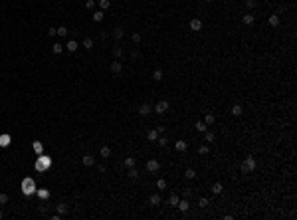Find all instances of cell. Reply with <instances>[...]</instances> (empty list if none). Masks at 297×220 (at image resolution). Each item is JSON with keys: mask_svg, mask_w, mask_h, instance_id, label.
Listing matches in <instances>:
<instances>
[{"mask_svg": "<svg viewBox=\"0 0 297 220\" xmlns=\"http://www.w3.org/2000/svg\"><path fill=\"white\" fill-rule=\"evenodd\" d=\"M256 167H257L256 159H254V157H246L244 163L240 165V171H242V174H250V173H254V171H256Z\"/></svg>", "mask_w": 297, "mask_h": 220, "instance_id": "6da1fadb", "label": "cell"}, {"mask_svg": "<svg viewBox=\"0 0 297 220\" xmlns=\"http://www.w3.org/2000/svg\"><path fill=\"white\" fill-rule=\"evenodd\" d=\"M50 167H52V159H50L48 155H42V157L36 161V171H38V173H46Z\"/></svg>", "mask_w": 297, "mask_h": 220, "instance_id": "7a4b0ae2", "label": "cell"}, {"mask_svg": "<svg viewBox=\"0 0 297 220\" xmlns=\"http://www.w3.org/2000/svg\"><path fill=\"white\" fill-rule=\"evenodd\" d=\"M22 192L26 194V196H30V194H36V182H34V179L26 177V179L22 180Z\"/></svg>", "mask_w": 297, "mask_h": 220, "instance_id": "3957f363", "label": "cell"}, {"mask_svg": "<svg viewBox=\"0 0 297 220\" xmlns=\"http://www.w3.org/2000/svg\"><path fill=\"white\" fill-rule=\"evenodd\" d=\"M145 167H147V171H149V173H158V169H160V163H158L157 159H149Z\"/></svg>", "mask_w": 297, "mask_h": 220, "instance_id": "277c9868", "label": "cell"}, {"mask_svg": "<svg viewBox=\"0 0 297 220\" xmlns=\"http://www.w3.org/2000/svg\"><path fill=\"white\" fill-rule=\"evenodd\" d=\"M155 111H157L158 115H163V113H166V111H168V101H165V99H160V101H157V105H155Z\"/></svg>", "mask_w": 297, "mask_h": 220, "instance_id": "5b68a950", "label": "cell"}, {"mask_svg": "<svg viewBox=\"0 0 297 220\" xmlns=\"http://www.w3.org/2000/svg\"><path fill=\"white\" fill-rule=\"evenodd\" d=\"M190 30L192 32H200V30H202V20H200V18H192L190 20Z\"/></svg>", "mask_w": 297, "mask_h": 220, "instance_id": "8992f818", "label": "cell"}, {"mask_svg": "<svg viewBox=\"0 0 297 220\" xmlns=\"http://www.w3.org/2000/svg\"><path fill=\"white\" fill-rule=\"evenodd\" d=\"M109 69H111V73H121V69H123V64H121L119 60H115V62H111Z\"/></svg>", "mask_w": 297, "mask_h": 220, "instance_id": "52a82bcc", "label": "cell"}, {"mask_svg": "<svg viewBox=\"0 0 297 220\" xmlns=\"http://www.w3.org/2000/svg\"><path fill=\"white\" fill-rule=\"evenodd\" d=\"M176 208H178V210H180V212H186V210L190 208V202H188V200H186V198H182V200H178Z\"/></svg>", "mask_w": 297, "mask_h": 220, "instance_id": "ba28073f", "label": "cell"}, {"mask_svg": "<svg viewBox=\"0 0 297 220\" xmlns=\"http://www.w3.org/2000/svg\"><path fill=\"white\" fill-rule=\"evenodd\" d=\"M151 111H152V107H151V105H149V103H143V105H141V107H139V113H141V115H143V117H147V115H149V113H151Z\"/></svg>", "mask_w": 297, "mask_h": 220, "instance_id": "9c48e42d", "label": "cell"}, {"mask_svg": "<svg viewBox=\"0 0 297 220\" xmlns=\"http://www.w3.org/2000/svg\"><path fill=\"white\" fill-rule=\"evenodd\" d=\"M147 139L151 141V143H157V139H158V131H157V129H151V131H147Z\"/></svg>", "mask_w": 297, "mask_h": 220, "instance_id": "30bf717a", "label": "cell"}, {"mask_svg": "<svg viewBox=\"0 0 297 220\" xmlns=\"http://www.w3.org/2000/svg\"><path fill=\"white\" fill-rule=\"evenodd\" d=\"M149 202H151L152 206H158V204L163 202V198H160V194H158V192H155V194H151V198H149Z\"/></svg>", "mask_w": 297, "mask_h": 220, "instance_id": "8fae6325", "label": "cell"}, {"mask_svg": "<svg viewBox=\"0 0 297 220\" xmlns=\"http://www.w3.org/2000/svg\"><path fill=\"white\" fill-rule=\"evenodd\" d=\"M267 22H270V26H271V28H277V26H279V22H281V20H279V14H271Z\"/></svg>", "mask_w": 297, "mask_h": 220, "instance_id": "7c38bea8", "label": "cell"}, {"mask_svg": "<svg viewBox=\"0 0 297 220\" xmlns=\"http://www.w3.org/2000/svg\"><path fill=\"white\" fill-rule=\"evenodd\" d=\"M242 22L248 24V26H251V24L256 22V16H254V14H244V16H242Z\"/></svg>", "mask_w": 297, "mask_h": 220, "instance_id": "4fadbf2b", "label": "cell"}, {"mask_svg": "<svg viewBox=\"0 0 297 220\" xmlns=\"http://www.w3.org/2000/svg\"><path fill=\"white\" fill-rule=\"evenodd\" d=\"M230 113L234 115V117H240V115L244 113V109H242V105H240V103H236V105H232V111H230Z\"/></svg>", "mask_w": 297, "mask_h": 220, "instance_id": "5bb4252c", "label": "cell"}, {"mask_svg": "<svg viewBox=\"0 0 297 220\" xmlns=\"http://www.w3.org/2000/svg\"><path fill=\"white\" fill-rule=\"evenodd\" d=\"M202 121H204L206 125L210 127V125H214V121H216V115H214V113H206V115H204V119H202Z\"/></svg>", "mask_w": 297, "mask_h": 220, "instance_id": "9a60e30c", "label": "cell"}, {"mask_svg": "<svg viewBox=\"0 0 297 220\" xmlns=\"http://www.w3.org/2000/svg\"><path fill=\"white\" fill-rule=\"evenodd\" d=\"M123 36H125V30H123L121 26H117L115 30H113V38H115V40H121Z\"/></svg>", "mask_w": 297, "mask_h": 220, "instance_id": "2e32d148", "label": "cell"}, {"mask_svg": "<svg viewBox=\"0 0 297 220\" xmlns=\"http://www.w3.org/2000/svg\"><path fill=\"white\" fill-rule=\"evenodd\" d=\"M186 147H188V145H186V141H176V143H174V149H176L178 153H184Z\"/></svg>", "mask_w": 297, "mask_h": 220, "instance_id": "e0dca14e", "label": "cell"}, {"mask_svg": "<svg viewBox=\"0 0 297 220\" xmlns=\"http://www.w3.org/2000/svg\"><path fill=\"white\" fill-rule=\"evenodd\" d=\"M36 194H38L42 200H46L50 198V190H46V188H36Z\"/></svg>", "mask_w": 297, "mask_h": 220, "instance_id": "ac0fdd59", "label": "cell"}, {"mask_svg": "<svg viewBox=\"0 0 297 220\" xmlns=\"http://www.w3.org/2000/svg\"><path fill=\"white\" fill-rule=\"evenodd\" d=\"M10 141H12L10 135H6V133L0 135V147H8V145H10Z\"/></svg>", "mask_w": 297, "mask_h": 220, "instance_id": "d6986e66", "label": "cell"}, {"mask_svg": "<svg viewBox=\"0 0 297 220\" xmlns=\"http://www.w3.org/2000/svg\"><path fill=\"white\" fill-rule=\"evenodd\" d=\"M81 163H83L85 167H93V165H95V159H93L91 155H85V157L81 159Z\"/></svg>", "mask_w": 297, "mask_h": 220, "instance_id": "ffe728a7", "label": "cell"}, {"mask_svg": "<svg viewBox=\"0 0 297 220\" xmlns=\"http://www.w3.org/2000/svg\"><path fill=\"white\" fill-rule=\"evenodd\" d=\"M77 48H79V44L75 40H69L67 42V46H66V50L67 52H77Z\"/></svg>", "mask_w": 297, "mask_h": 220, "instance_id": "44dd1931", "label": "cell"}, {"mask_svg": "<svg viewBox=\"0 0 297 220\" xmlns=\"http://www.w3.org/2000/svg\"><path fill=\"white\" fill-rule=\"evenodd\" d=\"M222 190H224L222 182H214V185H212V192L214 194H222Z\"/></svg>", "mask_w": 297, "mask_h": 220, "instance_id": "7402d4cb", "label": "cell"}, {"mask_svg": "<svg viewBox=\"0 0 297 220\" xmlns=\"http://www.w3.org/2000/svg\"><path fill=\"white\" fill-rule=\"evenodd\" d=\"M184 177H186L188 180H194V179H196V171H194V169H186V171H184Z\"/></svg>", "mask_w": 297, "mask_h": 220, "instance_id": "603a6c76", "label": "cell"}, {"mask_svg": "<svg viewBox=\"0 0 297 220\" xmlns=\"http://www.w3.org/2000/svg\"><path fill=\"white\" fill-rule=\"evenodd\" d=\"M214 139H216V137H214L212 131H204V143H214Z\"/></svg>", "mask_w": 297, "mask_h": 220, "instance_id": "cb8c5ba5", "label": "cell"}, {"mask_svg": "<svg viewBox=\"0 0 297 220\" xmlns=\"http://www.w3.org/2000/svg\"><path fill=\"white\" fill-rule=\"evenodd\" d=\"M105 18V14H103V10H97V12H93V22H101Z\"/></svg>", "mask_w": 297, "mask_h": 220, "instance_id": "d4e9b609", "label": "cell"}, {"mask_svg": "<svg viewBox=\"0 0 297 220\" xmlns=\"http://www.w3.org/2000/svg\"><path fill=\"white\" fill-rule=\"evenodd\" d=\"M178 200H180V198H178V194H174V192H172L171 196H168V204H171V206H176V204H178Z\"/></svg>", "mask_w": 297, "mask_h": 220, "instance_id": "484cf974", "label": "cell"}, {"mask_svg": "<svg viewBox=\"0 0 297 220\" xmlns=\"http://www.w3.org/2000/svg\"><path fill=\"white\" fill-rule=\"evenodd\" d=\"M194 127H196V131H200V133H204L206 129H208V125H206L204 121H198V123H196Z\"/></svg>", "mask_w": 297, "mask_h": 220, "instance_id": "4316f807", "label": "cell"}, {"mask_svg": "<svg viewBox=\"0 0 297 220\" xmlns=\"http://www.w3.org/2000/svg\"><path fill=\"white\" fill-rule=\"evenodd\" d=\"M131 40H133V44H141V40H143V36L139 32H133L131 34Z\"/></svg>", "mask_w": 297, "mask_h": 220, "instance_id": "83f0119b", "label": "cell"}, {"mask_svg": "<svg viewBox=\"0 0 297 220\" xmlns=\"http://www.w3.org/2000/svg\"><path fill=\"white\" fill-rule=\"evenodd\" d=\"M123 165H125L127 169H131V167H135V165H137V161L133 159V157H127V159H125V163H123Z\"/></svg>", "mask_w": 297, "mask_h": 220, "instance_id": "f1b7e54d", "label": "cell"}, {"mask_svg": "<svg viewBox=\"0 0 297 220\" xmlns=\"http://www.w3.org/2000/svg\"><path fill=\"white\" fill-rule=\"evenodd\" d=\"M99 153H101L103 159H107V157H111V149H109V147H101V151H99Z\"/></svg>", "mask_w": 297, "mask_h": 220, "instance_id": "f546056e", "label": "cell"}, {"mask_svg": "<svg viewBox=\"0 0 297 220\" xmlns=\"http://www.w3.org/2000/svg\"><path fill=\"white\" fill-rule=\"evenodd\" d=\"M56 208H58V214H61V216H64V214L67 212V204H64V202H59V204H58Z\"/></svg>", "mask_w": 297, "mask_h": 220, "instance_id": "4dcf8cb0", "label": "cell"}, {"mask_svg": "<svg viewBox=\"0 0 297 220\" xmlns=\"http://www.w3.org/2000/svg\"><path fill=\"white\" fill-rule=\"evenodd\" d=\"M113 56H115V60H119V58L123 56V50H121V46H115V48H113Z\"/></svg>", "mask_w": 297, "mask_h": 220, "instance_id": "1f68e13d", "label": "cell"}, {"mask_svg": "<svg viewBox=\"0 0 297 220\" xmlns=\"http://www.w3.org/2000/svg\"><path fill=\"white\" fill-rule=\"evenodd\" d=\"M127 174H129V179H139V171H137L135 167L129 169V173H127Z\"/></svg>", "mask_w": 297, "mask_h": 220, "instance_id": "d6a6232c", "label": "cell"}, {"mask_svg": "<svg viewBox=\"0 0 297 220\" xmlns=\"http://www.w3.org/2000/svg\"><path fill=\"white\" fill-rule=\"evenodd\" d=\"M157 188L158 190H165L166 188V180L165 179H157Z\"/></svg>", "mask_w": 297, "mask_h": 220, "instance_id": "836d02e7", "label": "cell"}, {"mask_svg": "<svg viewBox=\"0 0 297 220\" xmlns=\"http://www.w3.org/2000/svg\"><path fill=\"white\" fill-rule=\"evenodd\" d=\"M81 46L85 48V50H91V48H93V40H91V38H85V40H83V44H81Z\"/></svg>", "mask_w": 297, "mask_h": 220, "instance_id": "e575fe53", "label": "cell"}, {"mask_svg": "<svg viewBox=\"0 0 297 220\" xmlns=\"http://www.w3.org/2000/svg\"><path fill=\"white\" fill-rule=\"evenodd\" d=\"M152 80L160 81V80H163V72H160V69H155V72H152Z\"/></svg>", "mask_w": 297, "mask_h": 220, "instance_id": "d590c367", "label": "cell"}, {"mask_svg": "<svg viewBox=\"0 0 297 220\" xmlns=\"http://www.w3.org/2000/svg\"><path fill=\"white\" fill-rule=\"evenodd\" d=\"M99 6H101V10H107L111 6V0H99Z\"/></svg>", "mask_w": 297, "mask_h": 220, "instance_id": "8d00e7d4", "label": "cell"}, {"mask_svg": "<svg viewBox=\"0 0 297 220\" xmlns=\"http://www.w3.org/2000/svg\"><path fill=\"white\" fill-rule=\"evenodd\" d=\"M52 52H53V54H61V52H64V46H61V44H53V46H52Z\"/></svg>", "mask_w": 297, "mask_h": 220, "instance_id": "74e56055", "label": "cell"}, {"mask_svg": "<svg viewBox=\"0 0 297 220\" xmlns=\"http://www.w3.org/2000/svg\"><path fill=\"white\" fill-rule=\"evenodd\" d=\"M208 204H210V200L206 198V196H202V198L198 200V206H202V208H206V206H208Z\"/></svg>", "mask_w": 297, "mask_h": 220, "instance_id": "f35d334b", "label": "cell"}, {"mask_svg": "<svg viewBox=\"0 0 297 220\" xmlns=\"http://www.w3.org/2000/svg\"><path fill=\"white\" fill-rule=\"evenodd\" d=\"M8 200H10V196L6 192H0V204H8Z\"/></svg>", "mask_w": 297, "mask_h": 220, "instance_id": "ab89813d", "label": "cell"}, {"mask_svg": "<svg viewBox=\"0 0 297 220\" xmlns=\"http://www.w3.org/2000/svg\"><path fill=\"white\" fill-rule=\"evenodd\" d=\"M208 151H210L208 145H200V147H198V153H200V155H208Z\"/></svg>", "mask_w": 297, "mask_h": 220, "instance_id": "60d3db41", "label": "cell"}, {"mask_svg": "<svg viewBox=\"0 0 297 220\" xmlns=\"http://www.w3.org/2000/svg\"><path fill=\"white\" fill-rule=\"evenodd\" d=\"M157 143H158L160 147H166V145H168V139H166V137H158Z\"/></svg>", "mask_w": 297, "mask_h": 220, "instance_id": "b9f144b4", "label": "cell"}, {"mask_svg": "<svg viewBox=\"0 0 297 220\" xmlns=\"http://www.w3.org/2000/svg\"><path fill=\"white\" fill-rule=\"evenodd\" d=\"M58 36H61V38H64V36H67V28H66V26H59V28H58Z\"/></svg>", "mask_w": 297, "mask_h": 220, "instance_id": "7bdbcfd3", "label": "cell"}, {"mask_svg": "<svg viewBox=\"0 0 297 220\" xmlns=\"http://www.w3.org/2000/svg\"><path fill=\"white\" fill-rule=\"evenodd\" d=\"M42 149H44V147H42V143H40V141H36V143H34V151H36V153H42Z\"/></svg>", "mask_w": 297, "mask_h": 220, "instance_id": "ee69618b", "label": "cell"}, {"mask_svg": "<svg viewBox=\"0 0 297 220\" xmlns=\"http://www.w3.org/2000/svg\"><path fill=\"white\" fill-rule=\"evenodd\" d=\"M246 6H248V8H256L257 6V0H246Z\"/></svg>", "mask_w": 297, "mask_h": 220, "instance_id": "f6af8a7d", "label": "cell"}, {"mask_svg": "<svg viewBox=\"0 0 297 220\" xmlns=\"http://www.w3.org/2000/svg\"><path fill=\"white\" fill-rule=\"evenodd\" d=\"M131 58H133V60H139V58H141V52H139V50H133V52H131Z\"/></svg>", "mask_w": 297, "mask_h": 220, "instance_id": "bcb514c9", "label": "cell"}, {"mask_svg": "<svg viewBox=\"0 0 297 220\" xmlns=\"http://www.w3.org/2000/svg\"><path fill=\"white\" fill-rule=\"evenodd\" d=\"M85 6L89 8V10H93V8H95V0H87V2H85Z\"/></svg>", "mask_w": 297, "mask_h": 220, "instance_id": "7dc6e473", "label": "cell"}, {"mask_svg": "<svg viewBox=\"0 0 297 220\" xmlns=\"http://www.w3.org/2000/svg\"><path fill=\"white\" fill-rule=\"evenodd\" d=\"M56 34H58V30H56V28H48V36H50V38H52V36H56Z\"/></svg>", "mask_w": 297, "mask_h": 220, "instance_id": "c3c4849f", "label": "cell"}, {"mask_svg": "<svg viewBox=\"0 0 297 220\" xmlns=\"http://www.w3.org/2000/svg\"><path fill=\"white\" fill-rule=\"evenodd\" d=\"M0 218H2V210H0Z\"/></svg>", "mask_w": 297, "mask_h": 220, "instance_id": "681fc988", "label": "cell"}, {"mask_svg": "<svg viewBox=\"0 0 297 220\" xmlns=\"http://www.w3.org/2000/svg\"><path fill=\"white\" fill-rule=\"evenodd\" d=\"M206 2H214V0H206Z\"/></svg>", "mask_w": 297, "mask_h": 220, "instance_id": "f907efd6", "label": "cell"}, {"mask_svg": "<svg viewBox=\"0 0 297 220\" xmlns=\"http://www.w3.org/2000/svg\"><path fill=\"white\" fill-rule=\"evenodd\" d=\"M125 2H129V0H125Z\"/></svg>", "mask_w": 297, "mask_h": 220, "instance_id": "816d5d0a", "label": "cell"}]
</instances>
